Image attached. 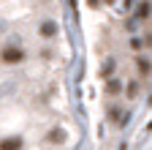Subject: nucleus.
I'll return each instance as SVG.
<instances>
[{
  "instance_id": "4",
  "label": "nucleus",
  "mask_w": 152,
  "mask_h": 150,
  "mask_svg": "<svg viewBox=\"0 0 152 150\" xmlns=\"http://www.w3.org/2000/svg\"><path fill=\"white\" fill-rule=\"evenodd\" d=\"M136 16H139V19H147V16H149V0H141V3H139Z\"/></svg>"
},
{
  "instance_id": "6",
  "label": "nucleus",
  "mask_w": 152,
  "mask_h": 150,
  "mask_svg": "<svg viewBox=\"0 0 152 150\" xmlns=\"http://www.w3.org/2000/svg\"><path fill=\"white\" fill-rule=\"evenodd\" d=\"M120 87H122V85H120V82H109V85H106V90H109V93H117V90H120Z\"/></svg>"
},
{
  "instance_id": "2",
  "label": "nucleus",
  "mask_w": 152,
  "mask_h": 150,
  "mask_svg": "<svg viewBox=\"0 0 152 150\" xmlns=\"http://www.w3.org/2000/svg\"><path fill=\"white\" fill-rule=\"evenodd\" d=\"M0 150H22V139L19 137H6L0 142Z\"/></svg>"
},
{
  "instance_id": "3",
  "label": "nucleus",
  "mask_w": 152,
  "mask_h": 150,
  "mask_svg": "<svg viewBox=\"0 0 152 150\" xmlns=\"http://www.w3.org/2000/svg\"><path fill=\"white\" fill-rule=\"evenodd\" d=\"M41 35H44V38H54V35H57V25L54 22H44L41 25Z\"/></svg>"
},
{
  "instance_id": "5",
  "label": "nucleus",
  "mask_w": 152,
  "mask_h": 150,
  "mask_svg": "<svg viewBox=\"0 0 152 150\" xmlns=\"http://www.w3.org/2000/svg\"><path fill=\"white\" fill-rule=\"evenodd\" d=\"M139 71H141V74H149V60L139 58Z\"/></svg>"
},
{
  "instance_id": "1",
  "label": "nucleus",
  "mask_w": 152,
  "mask_h": 150,
  "mask_svg": "<svg viewBox=\"0 0 152 150\" xmlns=\"http://www.w3.org/2000/svg\"><path fill=\"white\" fill-rule=\"evenodd\" d=\"M0 58H3V63L14 66V63H22L25 60V52L19 49V47H6L3 52H0Z\"/></svg>"
}]
</instances>
